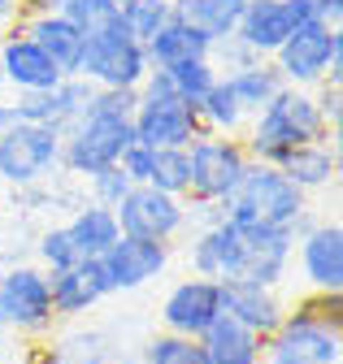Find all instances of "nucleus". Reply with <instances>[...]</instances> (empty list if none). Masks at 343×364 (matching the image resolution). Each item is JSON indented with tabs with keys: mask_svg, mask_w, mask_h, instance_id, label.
I'll use <instances>...</instances> for the list:
<instances>
[{
	"mask_svg": "<svg viewBox=\"0 0 343 364\" xmlns=\"http://www.w3.org/2000/svg\"><path fill=\"white\" fill-rule=\"evenodd\" d=\"M317 139H330V134H326V122L313 105L309 87H278L274 100L256 109L243 130L248 156L265 161V165H278L300 144H317Z\"/></svg>",
	"mask_w": 343,
	"mask_h": 364,
	"instance_id": "1",
	"label": "nucleus"
},
{
	"mask_svg": "<svg viewBox=\"0 0 343 364\" xmlns=\"http://www.w3.org/2000/svg\"><path fill=\"white\" fill-rule=\"evenodd\" d=\"M339 355H343L339 295H317V291L295 312H287L283 326L261 347V364H339Z\"/></svg>",
	"mask_w": 343,
	"mask_h": 364,
	"instance_id": "2",
	"label": "nucleus"
},
{
	"mask_svg": "<svg viewBox=\"0 0 343 364\" xmlns=\"http://www.w3.org/2000/svg\"><path fill=\"white\" fill-rule=\"evenodd\" d=\"M305 213H309V196L278 165L265 161H248L235 196L222 204V217L231 225H270V230H291V235Z\"/></svg>",
	"mask_w": 343,
	"mask_h": 364,
	"instance_id": "3",
	"label": "nucleus"
},
{
	"mask_svg": "<svg viewBox=\"0 0 343 364\" xmlns=\"http://www.w3.org/2000/svg\"><path fill=\"white\" fill-rule=\"evenodd\" d=\"M131 144H135L131 117L88 105V113L61 130V169L74 178H92L96 169L117 165V156Z\"/></svg>",
	"mask_w": 343,
	"mask_h": 364,
	"instance_id": "4",
	"label": "nucleus"
},
{
	"mask_svg": "<svg viewBox=\"0 0 343 364\" xmlns=\"http://www.w3.org/2000/svg\"><path fill=\"white\" fill-rule=\"evenodd\" d=\"M287 87H317L343 70V31L330 22H295V31L270 57Z\"/></svg>",
	"mask_w": 343,
	"mask_h": 364,
	"instance_id": "5",
	"label": "nucleus"
},
{
	"mask_svg": "<svg viewBox=\"0 0 343 364\" xmlns=\"http://www.w3.org/2000/svg\"><path fill=\"white\" fill-rule=\"evenodd\" d=\"M248 148L235 134H200L187 148V196L191 204H226L248 169Z\"/></svg>",
	"mask_w": 343,
	"mask_h": 364,
	"instance_id": "6",
	"label": "nucleus"
},
{
	"mask_svg": "<svg viewBox=\"0 0 343 364\" xmlns=\"http://www.w3.org/2000/svg\"><path fill=\"white\" fill-rule=\"evenodd\" d=\"M61 169V130L39 126V122H18L0 139V182L18 191H31L48 182Z\"/></svg>",
	"mask_w": 343,
	"mask_h": 364,
	"instance_id": "7",
	"label": "nucleus"
},
{
	"mask_svg": "<svg viewBox=\"0 0 343 364\" xmlns=\"http://www.w3.org/2000/svg\"><path fill=\"white\" fill-rule=\"evenodd\" d=\"M74 74L88 78L92 87H139L144 74H148L144 43L122 22L100 31V35H88V39H83V53H78Z\"/></svg>",
	"mask_w": 343,
	"mask_h": 364,
	"instance_id": "8",
	"label": "nucleus"
},
{
	"mask_svg": "<svg viewBox=\"0 0 343 364\" xmlns=\"http://www.w3.org/2000/svg\"><path fill=\"white\" fill-rule=\"evenodd\" d=\"M131 126H135V144H148V148H191L204 134L196 105H187L174 91L169 96L165 91H139Z\"/></svg>",
	"mask_w": 343,
	"mask_h": 364,
	"instance_id": "9",
	"label": "nucleus"
},
{
	"mask_svg": "<svg viewBox=\"0 0 343 364\" xmlns=\"http://www.w3.org/2000/svg\"><path fill=\"white\" fill-rule=\"evenodd\" d=\"M0 321L14 334H44L53 330V295L48 273L39 264H9L0 278Z\"/></svg>",
	"mask_w": 343,
	"mask_h": 364,
	"instance_id": "10",
	"label": "nucleus"
},
{
	"mask_svg": "<svg viewBox=\"0 0 343 364\" xmlns=\"http://www.w3.org/2000/svg\"><path fill=\"white\" fill-rule=\"evenodd\" d=\"M122 235H135V239H157V243H169L183 225H187V200L183 196H165L148 182H135L113 208Z\"/></svg>",
	"mask_w": 343,
	"mask_h": 364,
	"instance_id": "11",
	"label": "nucleus"
},
{
	"mask_svg": "<svg viewBox=\"0 0 343 364\" xmlns=\"http://www.w3.org/2000/svg\"><path fill=\"white\" fill-rule=\"evenodd\" d=\"M295 256L300 273L317 295H339L343 291V230L339 221H295Z\"/></svg>",
	"mask_w": 343,
	"mask_h": 364,
	"instance_id": "12",
	"label": "nucleus"
},
{
	"mask_svg": "<svg viewBox=\"0 0 343 364\" xmlns=\"http://www.w3.org/2000/svg\"><path fill=\"white\" fill-rule=\"evenodd\" d=\"M295 256L291 230H270V225H239V264L235 278L226 282H256V287H278Z\"/></svg>",
	"mask_w": 343,
	"mask_h": 364,
	"instance_id": "13",
	"label": "nucleus"
},
{
	"mask_svg": "<svg viewBox=\"0 0 343 364\" xmlns=\"http://www.w3.org/2000/svg\"><path fill=\"white\" fill-rule=\"evenodd\" d=\"M222 316V291L213 278H200V273H191V278L174 282L169 287V295L161 299V321L169 334H183V338H200L213 321Z\"/></svg>",
	"mask_w": 343,
	"mask_h": 364,
	"instance_id": "14",
	"label": "nucleus"
},
{
	"mask_svg": "<svg viewBox=\"0 0 343 364\" xmlns=\"http://www.w3.org/2000/svg\"><path fill=\"white\" fill-rule=\"evenodd\" d=\"M105 278H109V291H139L148 287L152 278H161L165 264H169V243H157V239H135V235H122L105 256H96Z\"/></svg>",
	"mask_w": 343,
	"mask_h": 364,
	"instance_id": "15",
	"label": "nucleus"
},
{
	"mask_svg": "<svg viewBox=\"0 0 343 364\" xmlns=\"http://www.w3.org/2000/svg\"><path fill=\"white\" fill-rule=\"evenodd\" d=\"M96 96V87L88 78H78V74H65L57 87L48 91H22V96L14 100V113L18 122H39V126H53V130H65L70 122H78L83 113H88Z\"/></svg>",
	"mask_w": 343,
	"mask_h": 364,
	"instance_id": "16",
	"label": "nucleus"
},
{
	"mask_svg": "<svg viewBox=\"0 0 343 364\" xmlns=\"http://www.w3.org/2000/svg\"><path fill=\"white\" fill-rule=\"evenodd\" d=\"M0 74H5V87H14L18 96L22 91H48L65 78L53 65V57L22 31H5V39H0Z\"/></svg>",
	"mask_w": 343,
	"mask_h": 364,
	"instance_id": "17",
	"label": "nucleus"
},
{
	"mask_svg": "<svg viewBox=\"0 0 343 364\" xmlns=\"http://www.w3.org/2000/svg\"><path fill=\"white\" fill-rule=\"evenodd\" d=\"M48 273V295H53V316H83L88 308H96L109 291V278L100 260H78L70 269H44Z\"/></svg>",
	"mask_w": 343,
	"mask_h": 364,
	"instance_id": "18",
	"label": "nucleus"
},
{
	"mask_svg": "<svg viewBox=\"0 0 343 364\" xmlns=\"http://www.w3.org/2000/svg\"><path fill=\"white\" fill-rule=\"evenodd\" d=\"M218 291H222V312L235 316L239 326H248L252 334H261V338H270V334L283 326V316H287V308H283V299H278L274 287L218 282Z\"/></svg>",
	"mask_w": 343,
	"mask_h": 364,
	"instance_id": "19",
	"label": "nucleus"
},
{
	"mask_svg": "<svg viewBox=\"0 0 343 364\" xmlns=\"http://www.w3.org/2000/svg\"><path fill=\"white\" fill-rule=\"evenodd\" d=\"M295 31V14L287 0H248L243 5V18L235 26V35L248 43L256 57H274L278 43Z\"/></svg>",
	"mask_w": 343,
	"mask_h": 364,
	"instance_id": "20",
	"label": "nucleus"
},
{
	"mask_svg": "<svg viewBox=\"0 0 343 364\" xmlns=\"http://www.w3.org/2000/svg\"><path fill=\"white\" fill-rule=\"evenodd\" d=\"M191 273L200 278H213V282H226L235 278V264H239V225H231L226 217L209 221L204 230L191 239Z\"/></svg>",
	"mask_w": 343,
	"mask_h": 364,
	"instance_id": "21",
	"label": "nucleus"
},
{
	"mask_svg": "<svg viewBox=\"0 0 343 364\" xmlns=\"http://www.w3.org/2000/svg\"><path fill=\"white\" fill-rule=\"evenodd\" d=\"M22 35H31L39 48H44L48 57H53V65L61 70V74H74V65H78V53H83V35L65 14H31V18H22V26H18Z\"/></svg>",
	"mask_w": 343,
	"mask_h": 364,
	"instance_id": "22",
	"label": "nucleus"
},
{
	"mask_svg": "<svg viewBox=\"0 0 343 364\" xmlns=\"http://www.w3.org/2000/svg\"><path fill=\"white\" fill-rule=\"evenodd\" d=\"M278 169L295 182L300 191H322L339 178V139H317V144H300L278 161Z\"/></svg>",
	"mask_w": 343,
	"mask_h": 364,
	"instance_id": "23",
	"label": "nucleus"
},
{
	"mask_svg": "<svg viewBox=\"0 0 343 364\" xmlns=\"http://www.w3.org/2000/svg\"><path fill=\"white\" fill-rule=\"evenodd\" d=\"M200 347L209 355V364H256L261 360V347L265 338L261 334H252L248 326H239L235 316H218L204 334H200Z\"/></svg>",
	"mask_w": 343,
	"mask_h": 364,
	"instance_id": "24",
	"label": "nucleus"
},
{
	"mask_svg": "<svg viewBox=\"0 0 343 364\" xmlns=\"http://www.w3.org/2000/svg\"><path fill=\"white\" fill-rule=\"evenodd\" d=\"M209 53V39L200 31H191L179 14L169 18L152 39H144V57H148V70H169L179 61H191V57H204Z\"/></svg>",
	"mask_w": 343,
	"mask_h": 364,
	"instance_id": "25",
	"label": "nucleus"
},
{
	"mask_svg": "<svg viewBox=\"0 0 343 364\" xmlns=\"http://www.w3.org/2000/svg\"><path fill=\"white\" fill-rule=\"evenodd\" d=\"M65 230H70V239H74V247H78L83 260L105 256V252L122 239V225H117L113 208H105V204H83V208L65 221Z\"/></svg>",
	"mask_w": 343,
	"mask_h": 364,
	"instance_id": "26",
	"label": "nucleus"
},
{
	"mask_svg": "<svg viewBox=\"0 0 343 364\" xmlns=\"http://www.w3.org/2000/svg\"><path fill=\"white\" fill-rule=\"evenodd\" d=\"M243 5H248V0H179L174 14L213 43V39L235 35V26L243 18Z\"/></svg>",
	"mask_w": 343,
	"mask_h": 364,
	"instance_id": "27",
	"label": "nucleus"
},
{
	"mask_svg": "<svg viewBox=\"0 0 343 364\" xmlns=\"http://www.w3.org/2000/svg\"><path fill=\"white\" fill-rule=\"evenodd\" d=\"M196 113H200L204 134H239V130L248 126V109L239 105V96L231 91V82H226L222 74L213 78V87L200 96Z\"/></svg>",
	"mask_w": 343,
	"mask_h": 364,
	"instance_id": "28",
	"label": "nucleus"
},
{
	"mask_svg": "<svg viewBox=\"0 0 343 364\" xmlns=\"http://www.w3.org/2000/svg\"><path fill=\"white\" fill-rule=\"evenodd\" d=\"M222 78L231 82V91L239 96V105L248 109V117H252L256 109H261V105H270L278 87H287V82H283V74L274 70V61H270V57H256L252 65H243V70H235V74H222Z\"/></svg>",
	"mask_w": 343,
	"mask_h": 364,
	"instance_id": "29",
	"label": "nucleus"
},
{
	"mask_svg": "<svg viewBox=\"0 0 343 364\" xmlns=\"http://www.w3.org/2000/svg\"><path fill=\"white\" fill-rule=\"evenodd\" d=\"M117 14H122V26L144 43L174 18V0H117Z\"/></svg>",
	"mask_w": 343,
	"mask_h": 364,
	"instance_id": "30",
	"label": "nucleus"
},
{
	"mask_svg": "<svg viewBox=\"0 0 343 364\" xmlns=\"http://www.w3.org/2000/svg\"><path fill=\"white\" fill-rule=\"evenodd\" d=\"M144 364H209L200 338H183V334H157L144 343Z\"/></svg>",
	"mask_w": 343,
	"mask_h": 364,
	"instance_id": "31",
	"label": "nucleus"
},
{
	"mask_svg": "<svg viewBox=\"0 0 343 364\" xmlns=\"http://www.w3.org/2000/svg\"><path fill=\"white\" fill-rule=\"evenodd\" d=\"M148 187L165 196H187V148H152Z\"/></svg>",
	"mask_w": 343,
	"mask_h": 364,
	"instance_id": "32",
	"label": "nucleus"
},
{
	"mask_svg": "<svg viewBox=\"0 0 343 364\" xmlns=\"http://www.w3.org/2000/svg\"><path fill=\"white\" fill-rule=\"evenodd\" d=\"M57 14H65L83 35H100V31H109V26L122 22L117 0H61Z\"/></svg>",
	"mask_w": 343,
	"mask_h": 364,
	"instance_id": "33",
	"label": "nucleus"
},
{
	"mask_svg": "<svg viewBox=\"0 0 343 364\" xmlns=\"http://www.w3.org/2000/svg\"><path fill=\"white\" fill-rule=\"evenodd\" d=\"M169 82H174V91L187 100V105H200V96L213 87V78H218V70L209 65V57H191V61H179V65H169L165 70Z\"/></svg>",
	"mask_w": 343,
	"mask_h": 364,
	"instance_id": "34",
	"label": "nucleus"
},
{
	"mask_svg": "<svg viewBox=\"0 0 343 364\" xmlns=\"http://www.w3.org/2000/svg\"><path fill=\"white\" fill-rule=\"evenodd\" d=\"M35 252H39V264H44V269H70V264H78V260H83L65 225H48V230L39 235Z\"/></svg>",
	"mask_w": 343,
	"mask_h": 364,
	"instance_id": "35",
	"label": "nucleus"
},
{
	"mask_svg": "<svg viewBox=\"0 0 343 364\" xmlns=\"http://www.w3.org/2000/svg\"><path fill=\"white\" fill-rule=\"evenodd\" d=\"M105 334L100 330H78V334H70V338H61L57 343V355L65 360V364H105Z\"/></svg>",
	"mask_w": 343,
	"mask_h": 364,
	"instance_id": "36",
	"label": "nucleus"
},
{
	"mask_svg": "<svg viewBox=\"0 0 343 364\" xmlns=\"http://www.w3.org/2000/svg\"><path fill=\"white\" fill-rule=\"evenodd\" d=\"M83 182H88V191H92V204H105V208H117V200L135 187V182L122 173V165H105V169H96Z\"/></svg>",
	"mask_w": 343,
	"mask_h": 364,
	"instance_id": "37",
	"label": "nucleus"
},
{
	"mask_svg": "<svg viewBox=\"0 0 343 364\" xmlns=\"http://www.w3.org/2000/svg\"><path fill=\"white\" fill-rule=\"evenodd\" d=\"M322 122H326V134L339 139V122H343V91H339V78H322L317 82V96H313Z\"/></svg>",
	"mask_w": 343,
	"mask_h": 364,
	"instance_id": "38",
	"label": "nucleus"
},
{
	"mask_svg": "<svg viewBox=\"0 0 343 364\" xmlns=\"http://www.w3.org/2000/svg\"><path fill=\"white\" fill-rule=\"evenodd\" d=\"M287 5H291L295 22H330V26H339V18H343V0H287Z\"/></svg>",
	"mask_w": 343,
	"mask_h": 364,
	"instance_id": "39",
	"label": "nucleus"
},
{
	"mask_svg": "<svg viewBox=\"0 0 343 364\" xmlns=\"http://www.w3.org/2000/svg\"><path fill=\"white\" fill-rule=\"evenodd\" d=\"M117 165H122V173L131 178V182H148V173H152V148L148 144H131L117 156Z\"/></svg>",
	"mask_w": 343,
	"mask_h": 364,
	"instance_id": "40",
	"label": "nucleus"
},
{
	"mask_svg": "<svg viewBox=\"0 0 343 364\" xmlns=\"http://www.w3.org/2000/svg\"><path fill=\"white\" fill-rule=\"evenodd\" d=\"M26 364H65V360L57 355V347H31L26 351Z\"/></svg>",
	"mask_w": 343,
	"mask_h": 364,
	"instance_id": "41",
	"label": "nucleus"
},
{
	"mask_svg": "<svg viewBox=\"0 0 343 364\" xmlns=\"http://www.w3.org/2000/svg\"><path fill=\"white\" fill-rule=\"evenodd\" d=\"M18 126V113H14V105H5V100H0V139H5V134Z\"/></svg>",
	"mask_w": 343,
	"mask_h": 364,
	"instance_id": "42",
	"label": "nucleus"
},
{
	"mask_svg": "<svg viewBox=\"0 0 343 364\" xmlns=\"http://www.w3.org/2000/svg\"><path fill=\"white\" fill-rule=\"evenodd\" d=\"M22 18V0H0V22H14Z\"/></svg>",
	"mask_w": 343,
	"mask_h": 364,
	"instance_id": "43",
	"label": "nucleus"
},
{
	"mask_svg": "<svg viewBox=\"0 0 343 364\" xmlns=\"http://www.w3.org/2000/svg\"><path fill=\"white\" fill-rule=\"evenodd\" d=\"M5 269H9V260H5V252H0V278H5Z\"/></svg>",
	"mask_w": 343,
	"mask_h": 364,
	"instance_id": "44",
	"label": "nucleus"
},
{
	"mask_svg": "<svg viewBox=\"0 0 343 364\" xmlns=\"http://www.w3.org/2000/svg\"><path fill=\"white\" fill-rule=\"evenodd\" d=\"M5 334H9V330H5V321H0V347H5Z\"/></svg>",
	"mask_w": 343,
	"mask_h": 364,
	"instance_id": "45",
	"label": "nucleus"
},
{
	"mask_svg": "<svg viewBox=\"0 0 343 364\" xmlns=\"http://www.w3.org/2000/svg\"><path fill=\"white\" fill-rule=\"evenodd\" d=\"M0 91H5V74H0Z\"/></svg>",
	"mask_w": 343,
	"mask_h": 364,
	"instance_id": "46",
	"label": "nucleus"
},
{
	"mask_svg": "<svg viewBox=\"0 0 343 364\" xmlns=\"http://www.w3.org/2000/svg\"><path fill=\"white\" fill-rule=\"evenodd\" d=\"M174 5H179V0H174Z\"/></svg>",
	"mask_w": 343,
	"mask_h": 364,
	"instance_id": "47",
	"label": "nucleus"
},
{
	"mask_svg": "<svg viewBox=\"0 0 343 364\" xmlns=\"http://www.w3.org/2000/svg\"><path fill=\"white\" fill-rule=\"evenodd\" d=\"M256 364H261V360H256Z\"/></svg>",
	"mask_w": 343,
	"mask_h": 364,
	"instance_id": "48",
	"label": "nucleus"
}]
</instances>
